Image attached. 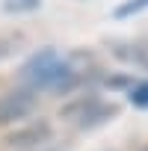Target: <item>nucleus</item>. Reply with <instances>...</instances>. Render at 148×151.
<instances>
[{"mask_svg": "<svg viewBox=\"0 0 148 151\" xmlns=\"http://www.w3.org/2000/svg\"><path fill=\"white\" fill-rule=\"evenodd\" d=\"M21 77H27V83L33 89H53V92H62L68 89L71 83H77V74H74V62L65 59L59 50L53 47H42L36 50L27 65L21 68Z\"/></svg>", "mask_w": 148, "mask_h": 151, "instance_id": "f257e3e1", "label": "nucleus"}, {"mask_svg": "<svg viewBox=\"0 0 148 151\" xmlns=\"http://www.w3.org/2000/svg\"><path fill=\"white\" fill-rule=\"evenodd\" d=\"M33 113V95L27 89L21 92H9L0 98V124H9V122H18L24 116Z\"/></svg>", "mask_w": 148, "mask_h": 151, "instance_id": "f03ea898", "label": "nucleus"}, {"mask_svg": "<svg viewBox=\"0 0 148 151\" xmlns=\"http://www.w3.org/2000/svg\"><path fill=\"white\" fill-rule=\"evenodd\" d=\"M119 56H127L136 65H148V45H133V47H116Z\"/></svg>", "mask_w": 148, "mask_h": 151, "instance_id": "7ed1b4c3", "label": "nucleus"}, {"mask_svg": "<svg viewBox=\"0 0 148 151\" xmlns=\"http://www.w3.org/2000/svg\"><path fill=\"white\" fill-rule=\"evenodd\" d=\"M142 9H148V0H124L121 6H116L113 18H130V15H139Z\"/></svg>", "mask_w": 148, "mask_h": 151, "instance_id": "20e7f679", "label": "nucleus"}, {"mask_svg": "<svg viewBox=\"0 0 148 151\" xmlns=\"http://www.w3.org/2000/svg\"><path fill=\"white\" fill-rule=\"evenodd\" d=\"M39 6V0H3V9L6 12H30Z\"/></svg>", "mask_w": 148, "mask_h": 151, "instance_id": "39448f33", "label": "nucleus"}, {"mask_svg": "<svg viewBox=\"0 0 148 151\" xmlns=\"http://www.w3.org/2000/svg\"><path fill=\"white\" fill-rule=\"evenodd\" d=\"M130 101H133L136 107H148V83L136 86V89H133V95H130Z\"/></svg>", "mask_w": 148, "mask_h": 151, "instance_id": "423d86ee", "label": "nucleus"}]
</instances>
